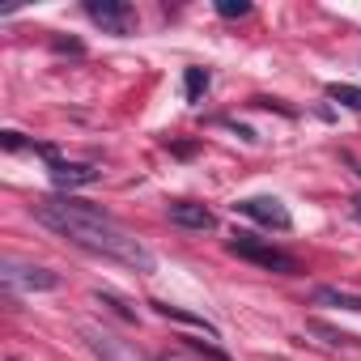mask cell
<instances>
[{"label":"cell","mask_w":361,"mask_h":361,"mask_svg":"<svg viewBox=\"0 0 361 361\" xmlns=\"http://www.w3.org/2000/svg\"><path fill=\"white\" fill-rule=\"evenodd\" d=\"M327 98H331V102H340V106L361 111V90H357V85H340V81H331V85H327Z\"/></svg>","instance_id":"12"},{"label":"cell","mask_w":361,"mask_h":361,"mask_svg":"<svg viewBox=\"0 0 361 361\" xmlns=\"http://www.w3.org/2000/svg\"><path fill=\"white\" fill-rule=\"evenodd\" d=\"M0 276H5L9 289H30V293H43V289H56L60 285V276L51 268H35V264H18V259H5Z\"/></svg>","instance_id":"4"},{"label":"cell","mask_w":361,"mask_h":361,"mask_svg":"<svg viewBox=\"0 0 361 361\" xmlns=\"http://www.w3.org/2000/svg\"><path fill=\"white\" fill-rule=\"evenodd\" d=\"M306 331H310V336H323L327 344H340V348H357V344H361L357 336H348V331H340V327H331V323H323V319H310Z\"/></svg>","instance_id":"11"},{"label":"cell","mask_w":361,"mask_h":361,"mask_svg":"<svg viewBox=\"0 0 361 361\" xmlns=\"http://www.w3.org/2000/svg\"><path fill=\"white\" fill-rule=\"evenodd\" d=\"M94 298H98V302H102V306H111V310H115V314H119V319H128V323H136V310H132V306H128V302H119V298H115V293H94Z\"/></svg>","instance_id":"14"},{"label":"cell","mask_w":361,"mask_h":361,"mask_svg":"<svg viewBox=\"0 0 361 361\" xmlns=\"http://www.w3.org/2000/svg\"><path fill=\"white\" fill-rule=\"evenodd\" d=\"M357 213H361V200H357Z\"/></svg>","instance_id":"16"},{"label":"cell","mask_w":361,"mask_h":361,"mask_svg":"<svg viewBox=\"0 0 361 361\" xmlns=\"http://www.w3.org/2000/svg\"><path fill=\"white\" fill-rule=\"evenodd\" d=\"M230 255H238V259H247V264H255V268L281 272V276L302 272V264H298L289 251H281V247H272V243H264V238H255V234H234V238H230Z\"/></svg>","instance_id":"2"},{"label":"cell","mask_w":361,"mask_h":361,"mask_svg":"<svg viewBox=\"0 0 361 361\" xmlns=\"http://www.w3.org/2000/svg\"><path fill=\"white\" fill-rule=\"evenodd\" d=\"M183 90H188V98H192V102H200V98L209 94V73H204V68H188Z\"/></svg>","instance_id":"13"},{"label":"cell","mask_w":361,"mask_h":361,"mask_svg":"<svg viewBox=\"0 0 361 361\" xmlns=\"http://www.w3.org/2000/svg\"><path fill=\"white\" fill-rule=\"evenodd\" d=\"M166 213H170V221H174L178 230H192V234H209V230H217V213L204 209V204H196V200H178V204H170Z\"/></svg>","instance_id":"6"},{"label":"cell","mask_w":361,"mask_h":361,"mask_svg":"<svg viewBox=\"0 0 361 361\" xmlns=\"http://www.w3.org/2000/svg\"><path fill=\"white\" fill-rule=\"evenodd\" d=\"M234 209H238L243 217H251V221L268 226V230H289V226H293L289 209H285L276 196H247V200H238Z\"/></svg>","instance_id":"5"},{"label":"cell","mask_w":361,"mask_h":361,"mask_svg":"<svg viewBox=\"0 0 361 361\" xmlns=\"http://www.w3.org/2000/svg\"><path fill=\"white\" fill-rule=\"evenodd\" d=\"M30 213H35V221L47 226L51 234H60V238H68V243H77V247H85V251H94V255H102V259H115V264H123V268H132V272H153V264H157L153 251H149L136 234H128L115 217H106L102 209H94V204H85V200L51 196V200H35Z\"/></svg>","instance_id":"1"},{"label":"cell","mask_w":361,"mask_h":361,"mask_svg":"<svg viewBox=\"0 0 361 361\" xmlns=\"http://www.w3.org/2000/svg\"><path fill=\"white\" fill-rule=\"evenodd\" d=\"M90 22H98L106 35H132L136 30V9L128 0H90L85 5Z\"/></svg>","instance_id":"3"},{"label":"cell","mask_w":361,"mask_h":361,"mask_svg":"<svg viewBox=\"0 0 361 361\" xmlns=\"http://www.w3.org/2000/svg\"><path fill=\"white\" fill-rule=\"evenodd\" d=\"M314 302H319V306H340V310H353V314H361V293H348V289L319 285V289H314Z\"/></svg>","instance_id":"10"},{"label":"cell","mask_w":361,"mask_h":361,"mask_svg":"<svg viewBox=\"0 0 361 361\" xmlns=\"http://www.w3.org/2000/svg\"><path fill=\"white\" fill-rule=\"evenodd\" d=\"M51 183L64 188V192H73V188H90V183H98V170L85 166V161H51Z\"/></svg>","instance_id":"7"},{"label":"cell","mask_w":361,"mask_h":361,"mask_svg":"<svg viewBox=\"0 0 361 361\" xmlns=\"http://www.w3.org/2000/svg\"><path fill=\"white\" fill-rule=\"evenodd\" d=\"M85 336H90V348H94L102 361H145L136 348L119 344V340H115V336H106V331H94V327H85Z\"/></svg>","instance_id":"8"},{"label":"cell","mask_w":361,"mask_h":361,"mask_svg":"<svg viewBox=\"0 0 361 361\" xmlns=\"http://www.w3.org/2000/svg\"><path fill=\"white\" fill-rule=\"evenodd\" d=\"M217 13L221 18H247L251 5H247V0H217Z\"/></svg>","instance_id":"15"},{"label":"cell","mask_w":361,"mask_h":361,"mask_svg":"<svg viewBox=\"0 0 361 361\" xmlns=\"http://www.w3.org/2000/svg\"><path fill=\"white\" fill-rule=\"evenodd\" d=\"M161 319H174V323H188V327H196V331H204L209 340H217V327L209 323V319H200V314H192V310H183V306H170V302H149Z\"/></svg>","instance_id":"9"}]
</instances>
